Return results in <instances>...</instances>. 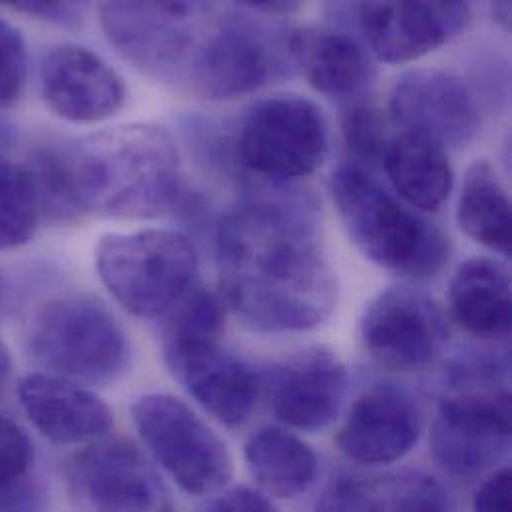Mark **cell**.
<instances>
[{"label":"cell","mask_w":512,"mask_h":512,"mask_svg":"<svg viewBox=\"0 0 512 512\" xmlns=\"http://www.w3.org/2000/svg\"><path fill=\"white\" fill-rule=\"evenodd\" d=\"M216 256L226 301L257 331H307L335 307L337 279L307 198L242 204L220 222Z\"/></svg>","instance_id":"1"},{"label":"cell","mask_w":512,"mask_h":512,"mask_svg":"<svg viewBox=\"0 0 512 512\" xmlns=\"http://www.w3.org/2000/svg\"><path fill=\"white\" fill-rule=\"evenodd\" d=\"M26 168L40 216L58 222H76L88 214L156 218L184 194L178 148L154 124H126L42 148Z\"/></svg>","instance_id":"2"},{"label":"cell","mask_w":512,"mask_h":512,"mask_svg":"<svg viewBox=\"0 0 512 512\" xmlns=\"http://www.w3.org/2000/svg\"><path fill=\"white\" fill-rule=\"evenodd\" d=\"M331 196L355 248L379 267L411 279H431L451 256L449 238L403 206L367 170L345 164L331 178Z\"/></svg>","instance_id":"3"},{"label":"cell","mask_w":512,"mask_h":512,"mask_svg":"<svg viewBox=\"0 0 512 512\" xmlns=\"http://www.w3.org/2000/svg\"><path fill=\"white\" fill-rule=\"evenodd\" d=\"M34 361L76 383L118 381L130 361L124 329L110 309L88 295H64L38 309L28 333Z\"/></svg>","instance_id":"4"},{"label":"cell","mask_w":512,"mask_h":512,"mask_svg":"<svg viewBox=\"0 0 512 512\" xmlns=\"http://www.w3.org/2000/svg\"><path fill=\"white\" fill-rule=\"evenodd\" d=\"M94 257L106 289L138 317H162L196 283V246L176 230L106 234Z\"/></svg>","instance_id":"5"},{"label":"cell","mask_w":512,"mask_h":512,"mask_svg":"<svg viewBox=\"0 0 512 512\" xmlns=\"http://www.w3.org/2000/svg\"><path fill=\"white\" fill-rule=\"evenodd\" d=\"M132 421L152 459L184 493L206 497L232 481L228 445L184 401L166 393L142 395L132 405Z\"/></svg>","instance_id":"6"},{"label":"cell","mask_w":512,"mask_h":512,"mask_svg":"<svg viewBox=\"0 0 512 512\" xmlns=\"http://www.w3.org/2000/svg\"><path fill=\"white\" fill-rule=\"evenodd\" d=\"M234 152L242 168L267 180L305 178L327 156L325 116L295 94L259 100L240 122Z\"/></svg>","instance_id":"7"},{"label":"cell","mask_w":512,"mask_h":512,"mask_svg":"<svg viewBox=\"0 0 512 512\" xmlns=\"http://www.w3.org/2000/svg\"><path fill=\"white\" fill-rule=\"evenodd\" d=\"M204 12L206 6L196 2H106L100 24L136 68L160 80H180L202 42Z\"/></svg>","instance_id":"8"},{"label":"cell","mask_w":512,"mask_h":512,"mask_svg":"<svg viewBox=\"0 0 512 512\" xmlns=\"http://www.w3.org/2000/svg\"><path fill=\"white\" fill-rule=\"evenodd\" d=\"M283 68L277 36L242 4L202 38L186 78L204 98L232 100L263 88Z\"/></svg>","instance_id":"9"},{"label":"cell","mask_w":512,"mask_h":512,"mask_svg":"<svg viewBox=\"0 0 512 512\" xmlns=\"http://www.w3.org/2000/svg\"><path fill=\"white\" fill-rule=\"evenodd\" d=\"M359 337L377 365L405 373L437 361L447 341V327L429 295L411 287H391L367 305Z\"/></svg>","instance_id":"10"},{"label":"cell","mask_w":512,"mask_h":512,"mask_svg":"<svg viewBox=\"0 0 512 512\" xmlns=\"http://www.w3.org/2000/svg\"><path fill=\"white\" fill-rule=\"evenodd\" d=\"M431 445L437 463L455 477L493 469L511 449V395L465 391L443 399Z\"/></svg>","instance_id":"11"},{"label":"cell","mask_w":512,"mask_h":512,"mask_svg":"<svg viewBox=\"0 0 512 512\" xmlns=\"http://www.w3.org/2000/svg\"><path fill=\"white\" fill-rule=\"evenodd\" d=\"M68 489L82 512H174L146 457L130 443H96L68 461Z\"/></svg>","instance_id":"12"},{"label":"cell","mask_w":512,"mask_h":512,"mask_svg":"<svg viewBox=\"0 0 512 512\" xmlns=\"http://www.w3.org/2000/svg\"><path fill=\"white\" fill-rule=\"evenodd\" d=\"M391 114L405 132L421 134L443 148L467 146L481 124L469 86L439 68L405 72L393 86Z\"/></svg>","instance_id":"13"},{"label":"cell","mask_w":512,"mask_h":512,"mask_svg":"<svg viewBox=\"0 0 512 512\" xmlns=\"http://www.w3.org/2000/svg\"><path fill=\"white\" fill-rule=\"evenodd\" d=\"M164 359L184 389L222 425L236 427L250 419L257 403L256 373L222 339L170 341Z\"/></svg>","instance_id":"14"},{"label":"cell","mask_w":512,"mask_h":512,"mask_svg":"<svg viewBox=\"0 0 512 512\" xmlns=\"http://www.w3.org/2000/svg\"><path fill=\"white\" fill-rule=\"evenodd\" d=\"M357 14L369 48L387 64L413 62L471 24L467 2H363Z\"/></svg>","instance_id":"15"},{"label":"cell","mask_w":512,"mask_h":512,"mask_svg":"<svg viewBox=\"0 0 512 512\" xmlns=\"http://www.w3.org/2000/svg\"><path fill=\"white\" fill-rule=\"evenodd\" d=\"M40 92L54 116L74 124L114 118L128 96L122 76L102 56L78 44H62L46 54Z\"/></svg>","instance_id":"16"},{"label":"cell","mask_w":512,"mask_h":512,"mask_svg":"<svg viewBox=\"0 0 512 512\" xmlns=\"http://www.w3.org/2000/svg\"><path fill=\"white\" fill-rule=\"evenodd\" d=\"M347 385L349 375L341 359L327 347H311L271 371L267 393L281 423L315 433L333 423L345 401Z\"/></svg>","instance_id":"17"},{"label":"cell","mask_w":512,"mask_h":512,"mask_svg":"<svg viewBox=\"0 0 512 512\" xmlns=\"http://www.w3.org/2000/svg\"><path fill=\"white\" fill-rule=\"evenodd\" d=\"M423 431L415 399L391 385L365 391L351 407L337 445L345 457L361 465H391L413 451Z\"/></svg>","instance_id":"18"},{"label":"cell","mask_w":512,"mask_h":512,"mask_svg":"<svg viewBox=\"0 0 512 512\" xmlns=\"http://www.w3.org/2000/svg\"><path fill=\"white\" fill-rule=\"evenodd\" d=\"M18 399L36 431L58 445L98 441L114 425L110 407L94 391L58 375L24 377L18 383Z\"/></svg>","instance_id":"19"},{"label":"cell","mask_w":512,"mask_h":512,"mask_svg":"<svg viewBox=\"0 0 512 512\" xmlns=\"http://www.w3.org/2000/svg\"><path fill=\"white\" fill-rule=\"evenodd\" d=\"M291 62L317 92L331 98H359L375 78L365 48L349 34L327 28H297L287 36Z\"/></svg>","instance_id":"20"},{"label":"cell","mask_w":512,"mask_h":512,"mask_svg":"<svg viewBox=\"0 0 512 512\" xmlns=\"http://www.w3.org/2000/svg\"><path fill=\"white\" fill-rule=\"evenodd\" d=\"M453 319L471 335L503 339L511 331V275L489 257L465 261L449 287Z\"/></svg>","instance_id":"21"},{"label":"cell","mask_w":512,"mask_h":512,"mask_svg":"<svg viewBox=\"0 0 512 512\" xmlns=\"http://www.w3.org/2000/svg\"><path fill=\"white\" fill-rule=\"evenodd\" d=\"M381 164L395 192L413 208L437 212L451 196L455 176L447 150L421 134L391 138Z\"/></svg>","instance_id":"22"},{"label":"cell","mask_w":512,"mask_h":512,"mask_svg":"<svg viewBox=\"0 0 512 512\" xmlns=\"http://www.w3.org/2000/svg\"><path fill=\"white\" fill-rule=\"evenodd\" d=\"M244 457L261 491L275 499L303 495L317 475V457L311 447L279 427L257 429L246 443Z\"/></svg>","instance_id":"23"},{"label":"cell","mask_w":512,"mask_h":512,"mask_svg":"<svg viewBox=\"0 0 512 512\" xmlns=\"http://www.w3.org/2000/svg\"><path fill=\"white\" fill-rule=\"evenodd\" d=\"M457 220L471 240L501 256H511V200L489 160L469 166Z\"/></svg>","instance_id":"24"},{"label":"cell","mask_w":512,"mask_h":512,"mask_svg":"<svg viewBox=\"0 0 512 512\" xmlns=\"http://www.w3.org/2000/svg\"><path fill=\"white\" fill-rule=\"evenodd\" d=\"M38 218L40 206L28 168L0 158V250L28 244Z\"/></svg>","instance_id":"25"},{"label":"cell","mask_w":512,"mask_h":512,"mask_svg":"<svg viewBox=\"0 0 512 512\" xmlns=\"http://www.w3.org/2000/svg\"><path fill=\"white\" fill-rule=\"evenodd\" d=\"M224 325L226 309L222 299L196 281L162 315V343L222 339Z\"/></svg>","instance_id":"26"},{"label":"cell","mask_w":512,"mask_h":512,"mask_svg":"<svg viewBox=\"0 0 512 512\" xmlns=\"http://www.w3.org/2000/svg\"><path fill=\"white\" fill-rule=\"evenodd\" d=\"M373 512H449L445 487L423 473H403L369 483Z\"/></svg>","instance_id":"27"},{"label":"cell","mask_w":512,"mask_h":512,"mask_svg":"<svg viewBox=\"0 0 512 512\" xmlns=\"http://www.w3.org/2000/svg\"><path fill=\"white\" fill-rule=\"evenodd\" d=\"M341 132L353 160L351 166L369 172L383 162L391 140L387 138V118L373 102L351 104L343 112Z\"/></svg>","instance_id":"28"},{"label":"cell","mask_w":512,"mask_h":512,"mask_svg":"<svg viewBox=\"0 0 512 512\" xmlns=\"http://www.w3.org/2000/svg\"><path fill=\"white\" fill-rule=\"evenodd\" d=\"M34 461L26 431L6 415H0V503L14 497L28 479Z\"/></svg>","instance_id":"29"},{"label":"cell","mask_w":512,"mask_h":512,"mask_svg":"<svg viewBox=\"0 0 512 512\" xmlns=\"http://www.w3.org/2000/svg\"><path fill=\"white\" fill-rule=\"evenodd\" d=\"M28 78V54L22 32L0 18V108L20 102Z\"/></svg>","instance_id":"30"},{"label":"cell","mask_w":512,"mask_h":512,"mask_svg":"<svg viewBox=\"0 0 512 512\" xmlns=\"http://www.w3.org/2000/svg\"><path fill=\"white\" fill-rule=\"evenodd\" d=\"M315 512H373L371 487L359 479L341 477L319 497Z\"/></svg>","instance_id":"31"},{"label":"cell","mask_w":512,"mask_h":512,"mask_svg":"<svg viewBox=\"0 0 512 512\" xmlns=\"http://www.w3.org/2000/svg\"><path fill=\"white\" fill-rule=\"evenodd\" d=\"M14 10L58 26H80L88 12V4L78 2H14Z\"/></svg>","instance_id":"32"},{"label":"cell","mask_w":512,"mask_h":512,"mask_svg":"<svg viewBox=\"0 0 512 512\" xmlns=\"http://www.w3.org/2000/svg\"><path fill=\"white\" fill-rule=\"evenodd\" d=\"M475 512H512L511 471L507 467L495 471L477 489L473 499Z\"/></svg>","instance_id":"33"},{"label":"cell","mask_w":512,"mask_h":512,"mask_svg":"<svg viewBox=\"0 0 512 512\" xmlns=\"http://www.w3.org/2000/svg\"><path fill=\"white\" fill-rule=\"evenodd\" d=\"M204 512H277L271 501L250 487H234L208 503Z\"/></svg>","instance_id":"34"},{"label":"cell","mask_w":512,"mask_h":512,"mask_svg":"<svg viewBox=\"0 0 512 512\" xmlns=\"http://www.w3.org/2000/svg\"><path fill=\"white\" fill-rule=\"evenodd\" d=\"M10 373H12V357H10V351H8L6 343L0 339V393L6 387V383L10 379Z\"/></svg>","instance_id":"35"},{"label":"cell","mask_w":512,"mask_h":512,"mask_svg":"<svg viewBox=\"0 0 512 512\" xmlns=\"http://www.w3.org/2000/svg\"><path fill=\"white\" fill-rule=\"evenodd\" d=\"M491 12H493L495 20H497L503 28H511V2H507V0L495 2V4L491 6Z\"/></svg>","instance_id":"36"},{"label":"cell","mask_w":512,"mask_h":512,"mask_svg":"<svg viewBox=\"0 0 512 512\" xmlns=\"http://www.w3.org/2000/svg\"><path fill=\"white\" fill-rule=\"evenodd\" d=\"M4 299H6V287H4V279H2V275H0V309H2V305H4Z\"/></svg>","instance_id":"37"}]
</instances>
